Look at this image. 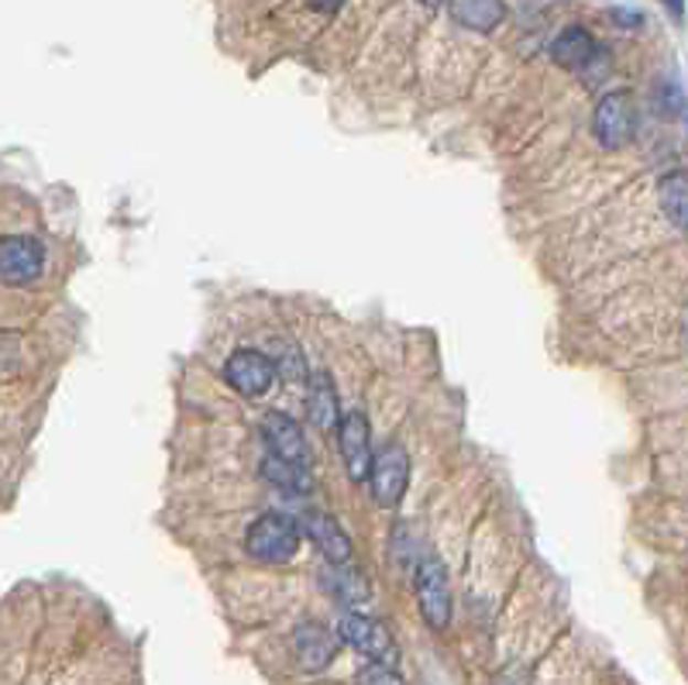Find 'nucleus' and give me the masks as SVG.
Masks as SVG:
<instances>
[{
    "mask_svg": "<svg viewBox=\"0 0 688 685\" xmlns=\"http://www.w3.org/2000/svg\"><path fill=\"white\" fill-rule=\"evenodd\" d=\"M300 524L293 517H286V513H262L251 527H248V537H245V548L251 558L258 561H269V565H282L290 561L300 548Z\"/></svg>",
    "mask_w": 688,
    "mask_h": 685,
    "instance_id": "1",
    "label": "nucleus"
},
{
    "mask_svg": "<svg viewBox=\"0 0 688 685\" xmlns=\"http://www.w3.org/2000/svg\"><path fill=\"white\" fill-rule=\"evenodd\" d=\"M337 634H341L344 644H352L358 654H365L368 662H379V665H393L396 668L399 647H396L393 634L386 631V623L372 620L365 613H344Z\"/></svg>",
    "mask_w": 688,
    "mask_h": 685,
    "instance_id": "2",
    "label": "nucleus"
},
{
    "mask_svg": "<svg viewBox=\"0 0 688 685\" xmlns=\"http://www.w3.org/2000/svg\"><path fill=\"white\" fill-rule=\"evenodd\" d=\"M417 603H420V613L427 620V627H434V631H444L451 623V582H448V572L444 565L427 558L417 565Z\"/></svg>",
    "mask_w": 688,
    "mask_h": 685,
    "instance_id": "3",
    "label": "nucleus"
},
{
    "mask_svg": "<svg viewBox=\"0 0 688 685\" xmlns=\"http://www.w3.org/2000/svg\"><path fill=\"white\" fill-rule=\"evenodd\" d=\"M592 131L599 138V146L610 152H620L630 146V138H634V110H630V97L623 90L602 94L592 114Z\"/></svg>",
    "mask_w": 688,
    "mask_h": 685,
    "instance_id": "4",
    "label": "nucleus"
},
{
    "mask_svg": "<svg viewBox=\"0 0 688 685\" xmlns=\"http://www.w3.org/2000/svg\"><path fill=\"white\" fill-rule=\"evenodd\" d=\"M407 482H410V459L404 445H386L376 462H372V475H368V486H372V496H376L379 506H399L407 493Z\"/></svg>",
    "mask_w": 688,
    "mask_h": 685,
    "instance_id": "5",
    "label": "nucleus"
},
{
    "mask_svg": "<svg viewBox=\"0 0 688 685\" xmlns=\"http://www.w3.org/2000/svg\"><path fill=\"white\" fill-rule=\"evenodd\" d=\"M551 60L571 73H585L592 76L595 69L610 73V55L595 45V39L585 32V28H565V32L551 42Z\"/></svg>",
    "mask_w": 688,
    "mask_h": 685,
    "instance_id": "6",
    "label": "nucleus"
},
{
    "mask_svg": "<svg viewBox=\"0 0 688 685\" xmlns=\"http://www.w3.org/2000/svg\"><path fill=\"white\" fill-rule=\"evenodd\" d=\"M276 376H279L276 362L269 355H262V352H255V349L235 352L232 358H227V365H224L227 386H235L241 396H262V393H269L272 383H276Z\"/></svg>",
    "mask_w": 688,
    "mask_h": 685,
    "instance_id": "7",
    "label": "nucleus"
},
{
    "mask_svg": "<svg viewBox=\"0 0 688 685\" xmlns=\"http://www.w3.org/2000/svg\"><path fill=\"white\" fill-rule=\"evenodd\" d=\"M45 266V251L39 245V238L32 235H14L0 245V279L8 287H28L42 276Z\"/></svg>",
    "mask_w": 688,
    "mask_h": 685,
    "instance_id": "8",
    "label": "nucleus"
},
{
    "mask_svg": "<svg viewBox=\"0 0 688 685\" xmlns=\"http://www.w3.org/2000/svg\"><path fill=\"white\" fill-rule=\"evenodd\" d=\"M337 445H341V459L348 469L352 482H365L372 475V462H376V451H372V435H368V420L365 414H348L337 427Z\"/></svg>",
    "mask_w": 688,
    "mask_h": 685,
    "instance_id": "9",
    "label": "nucleus"
},
{
    "mask_svg": "<svg viewBox=\"0 0 688 685\" xmlns=\"http://www.w3.org/2000/svg\"><path fill=\"white\" fill-rule=\"evenodd\" d=\"M300 527L303 534L318 545V552L331 561V565H348L355 548H352V540L348 534L341 531V524L331 517V513H321V510H307L303 517H300Z\"/></svg>",
    "mask_w": 688,
    "mask_h": 685,
    "instance_id": "10",
    "label": "nucleus"
},
{
    "mask_svg": "<svg viewBox=\"0 0 688 685\" xmlns=\"http://www.w3.org/2000/svg\"><path fill=\"white\" fill-rule=\"evenodd\" d=\"M262 438L269 445V454H279V459L297 462V465H310V445L303 438V427L293 417L269 414L262 420Z\"/></svg>",
    "mask_w": 688,
    "mask_h": 685,
    "instance_id": "11",
    "label": "nucleus"
},
{
    "mask_svg": "<svg viewBox=\"0 0 688 685\" xmlns=\"http://www.w3.org/2000/svg\"><path fill=\"white\" fill-rule=\"evenodd\" d=\"M293 647H297V659H300V665H303V668H310V672H318V668H324V665L334 659V647H337V641L331 638L327 627H321L318 620H307V623H300V627H297V634H293Z\"/></svg>",
    "mask_w": 688,
    "mask_h": 685,
    "instance_id": "12",
    "label": "nucleus"
},
{
    "mask_svg": "<svg viewBox=\"0 0 688 685\" xmlns=\"http://www.w3.org/2000/svg\"><path fill=\"white\" fill-rule=\"evenodd\" d=\"M307 414L321 431H337L341 427V407H337V389L327 373H313L307 386Z\"/></svg>",
    "mask_w": 688,
    "mask_h": 685,
    "instance_id": "13",
    "label": "nucleus"
},
{
    "mask_svg": "<svg viewBox=\"0 0 688 685\" xmlns=\"http://www.w3.org/2000/svg\"><path fill=\"white\" fill-rule=\"evenodd\" d=\"M448 11L458 24L472 28V32H493L506 18L503 0H448Z\"/></svg>",
    "mask_w": 688,
    "mask_h": 685,
    "instance_id": "14",
    "label": "nucleus"
},
{
    "mask_svg": "<svg viewBox=\"0 0 688 685\" xmlns=\"http://www.w3.org/2000/svg\"><path fill=\"white\" fill-rule=\"evenodd\" d=\"M657 196H662V211L665 217L678 227V232H688V173L685 169H675L657 186Z\"/></svg>",
    "mask_w": 688,
    "mask_h": 685,
    "instance_id": "15",
    "label": "nucleus"
},
{
    "mask_svg": "<svg viewBox=\"0 0 688 685\" xmlns=\"http://www.w3.org/2000/svg\"><path fill=\"white\" fill-rule=\"evenodd\" d=\"M262 475L272 482V486H279L286 493H310L313 490L310 465L286 462V459H279V454H269V459H262Z\"/></svg>",
    "mask_w": 688,
    "mask_h": 685,
    "instance_id": "16",
    "label": "nucleus"
},
{
    "mask_svg": "<svg viewBox=\"0 0 688 685\" xmlns=\"http://www.w3.org/2000/svg\"><path fill=\"white\" fill-rule=\"evenodd\" d=\"M327 589L341 599V603H365L368 599V586L358 572H352V568H344V565H334L331 572H327Z\"/></svg>",
    "mask_w": 688,
    "mask_h": 685,
    "instance_id": "17",
    "label": "nucleus"
},
{
    "mask_svg": "<svg viewBox=\"0 0 688 685\" xmlns=\"http://www.w3.org/2000/svg\"><path fill=\"white\" fill-rule=\"evenodd\" d=\"M358 685H404V678L396 675L393 665H379V662H368L358 668Z\"/></svg>",
    "mask_w": 688,
    "mask_h": 685,
    "instance_id": "18",
    "label": "nucleus"
},
{
    "mask_svg": "<svg viewBox=\"0 0 688 685\" xmlns=\"http://www.w3.org/2000/svg\"><path fill=\"white\" fill-rule=\"evenodd\" d=\"M276 368H279V376H290V379H303V373H307L303 358L293 349H282V362H276Z\"/></svg>",
    "mask_w": 688,
    "mask_h": 685,
    "instance_id": "19",
    "label": "nucleus"
},
{
    "mask_svg": "<svg viewBox=\"0 0 688 685\" xmlns=\"http://www.w3.org/2000/svg\"><path fill=\"white\" fill-rule=\"evenodd\" d=\"M310 4L318 8V11H337V8L344 4V0H310Z\"/></svg>",
    "mask_w": 688,
    "mask_h": 685,
    "instance_id": "20",
    "label": "nucleus"
},
{
    "mask_svg": "<svg viewBox=\"0 0 688 685\" xmlns=\"http://www.w3.org/2000/svg\"><path fill=\"white\" fill-rule=\"evenodd\" d=\"M668 4H671V11H675V14H681V0H668Z\"/></svg>",
    "mask_w": 688,
    "mask_h": 685,
    "instance_id": "21",
    "label": "nucleus"
}]
</instances>
